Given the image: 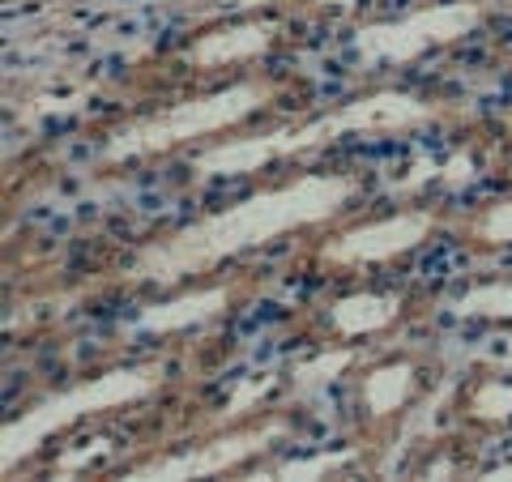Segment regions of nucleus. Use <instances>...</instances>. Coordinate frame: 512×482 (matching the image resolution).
Masks as SVG:
<instances>
[{
    "label": "nucleus",
    "instance_id": "1",
    "mask_svg": "<svg viewBox=\"0 0 512 482\" xmlns=\"http://www.w3.org/2000/svg\"><path fill=\"white\" fill-rule=\"evenodd\" d=\"M363 192H367V175L350 167L291 171L282 180L261 184L248 197H235L222 210H210L146 239L141 248L124 256L120 282L175 291V286L214 278L222 265H231L248 252H261L286 235H308L342 222L355 210V201H363Z\"/></svg>",
    "mask_w": 512,
    "mask_h": 482
},
{
    "label": "nucleus",
    "instance_id": "2",
    "mask_svg": "<svg viewBox=\"0 0 512 482\" xmlns=\"http://www.w3.org/2000/svg\"><path fill=\"white\" fill-rule=\"evenodd\" d=\"M453 107L431 94H414V90H367L355 99H342L316 116H299L282 128L269 133H235L222 137L214 146H205L188 158V171L201 180H227V175H256L269 171L278 163H295V158L325 150L342 137H376V133H410V128L448 120Z\"/></svg>",
    "mask_w": 512,
    "mask_h": 482
},
{
    "label": "nucleus",
    "instance_id": "3",
    "mask_svg": "<svg viewBox=\"0 0 512 482\" xmlns=\"http://www.w3.org/2000/svg\"><path fill=\"white\" fill-rule=\"evenodd\" d=\"M282 82L256 73V77H235V82L210 86L188 99H175L167 107H154L146 116L120 120L116 128L103 133V146L94 154L99 171H116V167H141V163H158L192 146H214L222 137L248 133L252 120L274 116L282 103Z\"/></svg>",
    "mask_w": 512,
    "mask_h": 482
},
{
    "label": "nucleus",
    "instance_id": "4",
    "mask_svg": "<svg viewBox=\"0 0 512 482\" xmlns=\"http://www.w3.org/2000/svg\"><path fill=\"white\" fill-rule=\"evenodd\" d=\"M167 384V372L158 363H124V367H107L73 380L69 389H56L52 397H43L39 406H30L26 414L5 423V453H0V470L13 474V465L26 461L39 444H47L60 431H69L77 423L103 419L116 410H133L141 401H150L158 389Z\"/></svg>",
    "mask_w": 512,
    "mask_h": 482
},
{
    "label": "nucleus",
    "instance_id": "5",
    "mask_svg": "<svg viewBox=\"0 0 512 482\" xmlns=\"http://www.w3.org/2000/svg\"><path fill=\"white\" fill-rule=\"evenodd\" d=\"M444 227H448L444 205L419 201V205H402V210H389V214H376V218L329 231L325 239H316L308 256L320 273H338V278L359 273L363 278V273L397 265V261H406L410 252L427 248Z\"/></svg>",
    "mask_w": 512,
    "mask_h": 482
},
{
    "label": "nucleus",
    "instance_id": "6",
    "mask_svg": "<svg viewBox=\"0 0 512 482\" xmlns=\"http://www.w3.org/2000/svg\"><path fill=\"white\" fill-rule=\"evenodd\" d=\"M436 384V363L423 350H384V355L359 363L350 372V419L355 436L367 448H380L384 440L402 427L414 406L431 393Z\"/></svg>",
    "mask_w": 512,
    "mask_h": 482
},
{
    "label": "nucleus",
    "instance_id": "7",
    "mask_svg": "<svg viewBox=\"0 0 512 482\" xmlns=\"http://www.w3.org/2000/svg\"><path fill=\"white\" fill-rule=\"evenodd\" d=\"M295 423L291 410L265 406L248 414L239 423H222L197 444L171 448L163 457H146L137 465H128V478H214V474H244L256 457H265L274 444L291 440Z\"/></svg>",
    "mask_w": 512,
    "mask_h": 482
},
{
    "label": "nucleus",
    "instance_id": "8",
    "mask_svg": "<svg viewBox=\"0 0 512 482\" xmlns=\"http://www.w3.org/2000/svg\"><path fill=\"white\" fill-rule=\"evenodd\" d=\"M487 22L483 0H453V5H427L406 18L372 22L355 30V52L367 64H414L427 52L453 47Z\"/></svg>",
    "mask_w": 512,
    "mask_h": 482
},
{
    "label": "nucleus",
    "instance_id": "9",
    "mask_svg": "<svg viewBox=\"0 0 512 482\" xmlns=\"http://www.w3.org/2000/svg\"><path fill=\"white\" fill-rule=\"evenodd\" d=\"M414 312H419V295L393 291V286H346V291L329 295L316 308L308 337L320 350L350 346L359 350L367 342H380L397 329H406Z\"/></svg>",
    "mask_w": 512,
    "mask_h": 482
},
{
    "label": "nucleus",
    "instance_id": "10",
    "mask_svg": "<svg viewBox=\"0 0 512 482\" xmlns=\"http://www.w3.org/2000/svg\"><path fill=\"white\" fill-rule=\"evenodd\" d=\"M286 35L282 18H231L218 22L201 35H192L180 52V64L197 77H214V73H239L244 64L265 60Z\"/></svg>",
    "mask_w": 512,
    "mask_h": 482
},
{
    "label": "nucleus",
    "instance_id": "11",
    "mask_svg": "<svg viewBox=\"0 0 512 482\" xmlns=\"http://www.w3.org/2000/svg\"><path fill=\"white\" fill-rule=\"evenodd\" d=\"M248 295V278H201L188 286H175L163 299H154L150 308H141L133 316V333H154V337H171V333H188L197 325L227 316L239 299Z\"/></svg>",
    "mask_w": 512,
    "mask_h": 482
},
{
    "label": "nucleus",
    "instance_id": "12",
    "mask_svg": "<svg viewBox=\"0 0 512 482\" xmlns=\"http://www.w3.org/2000/svg\"><path fill=\"white\" fill-rule=\"evenodd\" d=\"M453 419L470 436H500L512 427V376L474 372L453 397Z\"/></svg>",
    "mask_w": 512,
    "mask_h": 482
},
{
    "label": "nucleus",
    "instance_id": "13",
    "mask_svg": "<svg viewBox=\"0 0 512 482\" xmlns=\"http://www.w3.org/2000/svg\"><path fill=\"white\" fill-rule=\"evenodd\" d=\"M448 231H453V239L466 252H478V256L508 252L512 248V188L474 201L466 214L448 222Z\"/></svg>",
    "mask_w": 512,
    "mask_h": 482
},
{
    "label": "nucleus",
    "instance_id": "14",
    "mask_svg": "<svg viewBox=\"0 0 512 482\" xmlns=\"http://www.w3.org/2000/svg\"><path fill=\"white\" fill-rule=\"evenodd\" d=\"M457 320H478V325L512 329V273H495V278H478L448 299Z\"/></svg>",
    "mask_w": 512,
    "mask_h": 482
},
{
    "label": "nucleus",
    "instance_id": "15",
    "mask_svg": "<svg viewBox=\"0 0 512 482\" xmlns=\"http://www.w3.org/2000/svg\"><path fill=\"white\" fill-rule=\"evenodd\" d=\"M461 470H466V465H461V457L453 453V448H444V444H440L431 457H423V465H419L423 478H457Z\"/></svg>",
    "mask_w": 512,
    "mask_h": 482
},
{
    "label": "nucleus",
    "instance_id": "16",
    "mask_svg": "<svg viewBox=\"0 0 512 482\" xmlns=\"http://www.w3.org/2000/svg\"><path fill=\"white\" fill-rule=\"evenodd\" d=\"M308 13H320V18H350V13H359L363 0H299Z\"/></svg>",
    "mask_w": 512,
    "mask_h": 482
},
{
    "label": "nucleus",
    "instance_id": "17",
    "mask_svg": "<svg viewBox=\"0 0 512 482\" xmlns=\"http://www.w3.org/2000/svg\"><path fill=\"white\" fill-rule=\"evenodd\" d=\"M495 180H500L504 188H512V141H508V146L500 150V154H495Z\"/></svg>",
    "mask_w": 512,
    "mask_h": 482
},
{
    "label": "nucleus",
    "instance_id": "18",
    "mask_svg": "<svg viewBox=\"0 0 512 482\" xmlns=\"http://www.w3.org/2000/svg\"><path fill=\"white\" fill-rule=\"evenodd\" d=\"M495 128H500V133H504V141H512V103L495 111Z\"/></svg>",
    "mask_w": 512,
    "mask_h": 482
},
{
    "label": "nucleus",
    "instance_id": "19",
    "mask_svg": "<svg viewBox=\"0 0 512 482\" xmlns=\"http://www.w3.org/2000/svg\"><path fill=\"white\" fill-rule=\"evenodd\" d=\"M487 478H512V465H495V470H487Z\"/></svg>",
    "mask_w": 512,
    "mask_h": 482
}]
</instances>
